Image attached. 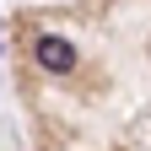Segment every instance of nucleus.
I'll return each instance as SVG.
<instances>
[{
  "instance_id": "f257e3e1",
  "label": "nucleus",
  "mask_w": 151,
  "mask_h": 151,
  "mask_svg": "<svg viewBox=\"0 0 151 151\" xmlns=\"http://www.w3.org/2000/svg\"><path fill=\"white\" fill-rule=\"evenodd\" d=\"M38 65H43V70H70L76 65V43L60 38V32H43V38H38Z\"/></svg>"
}]
</instances>
